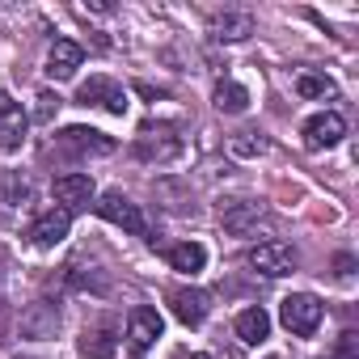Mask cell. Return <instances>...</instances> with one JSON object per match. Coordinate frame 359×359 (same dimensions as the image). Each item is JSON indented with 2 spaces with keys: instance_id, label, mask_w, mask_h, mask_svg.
<instances>
[{
  "instance_id": "5bb4252c",
  "label": "cell",
  "mask_w": 359,
  "mask_h": 359,
  "mask_svg": "<svg viewBox=\"0 0 359 359\" xmlns=\"http://www.w3.org/2000/svg\"><path fill=\"white\" fill-rule=\"evenodd\" d=\"M169 266L173 271H182V275H199L203 266H208V250L199 245V241H182V245H169Z\"/></svg>"
},
{
  "instance_id": "52a82bcc",
  "label": "cell",
  "mask_w": 359,
  "mask_h": 359,
  "mask_svg": "<svg viewBox=\"0 0 359 359\" xmlns=\"http://www.w3.org/2000/svg\"><path fill=\"white\" fill-rule=\"evenodd\" d=\"M342 135H346V123H342V114H334V110L313 114V118L304 123V148H309V152H325V148H334Z\"/></svg>"
},
{
  "instance_id": "3957f363",
  "label": "cell",
  "mask_w": 359,
  "mask_h": 359,
  "mask_svg": "<svg viewBox=\"0 0 359 359\" xmlns=\"http://www.w3.org/2000/svg\"><path fill=\"white\" fill-rule=\"evenodd\" d=\"M93 208H97V216H102V220H110V224H118V229H127V233H135V237H140V233H148L144 212H140L123 191H106Z\"/></svg>"
},
{
  "instance_id": "e0dca14e",
  "label": "cell",
  "mask_w": 359,
  "mask_h": 359,
  "mask_svg": "<svg viewBox=\"0 0 359 359\" xmlns=\"http://www.w3.org/2000/svg\"><path fill=\"white\" fill-rule=\"evenodd\" d=\"M22 140H26V114H22V106H5L0 110V148L13 152V148H22Z\"/></svg>"
},
{
  "instance_id": "9c48e42d",
  "label": "cell",
  "mask_w": 359,
  "mask_h": 359,
  "mask_svg": "<svg viewBox=\"0 0 359 359\" xmlns=\"http://www.w3.org/2000/svg\"><path fill=\"white\" fill-rule=\"evenodd\" d=\"M161 313L156 309H148V304H135L131 309V317H127V338H131V351L140 355V351H148L156 338H161Z\"/></svg>"
},
{
  "instance_id": "8fae6325",
  "label": "cell",
  "mask_w": 359,
  "mask_h": 359,
  "mask_svg": "<svg viewBox=\"0 0 359 359\" xmlns=\"http://www.w3.org/2000/svg\"><path fill=\"white\" fill-rule=\"evenodd\" d=\"M68 229H72V216H68L64 208H51V212H43V216L34 220L30 241H34L39 250H51V245H60V241L68 237Z\"/></svg>"
},
{
  "instance_id": "ffe728a7",
  "label": "cell",
  "mask_w": 359,
  "mask_h": 359,
  "mask_svg": "<svg viewBox=\"0 0 359 359\" xmlns=\"http://www.w3.org/2000/svg\"><path fill=\"white\" fill-rule=\"evenodd\" d=\"M258 216H262V208H258V203H233L220 220H224V229H229V233H237V237H241V233H250V229L258 224Z\"/></svg>"
},
{
  "instance_id": "4fadbf2b",
  "label": "cell",
  "mask_w": 359,
  "mask_h": 359,
  "mask_svg": "<svg viewBox=\"0 0 359 359\" xmlns=\"http://www.w3.org/2000/svg\"><path fill=\"white\" fill-rule=\"evenodd\" d=\"M237 338L245 342V346H258V342H266L271 338V317H266V309H241L237 313Z\"/></svg>"
},
{
  "instance_id": "277c9868",
  "label": "cell",
  "mask_w": 359,
  "mask_h": 359,
  "mask_svg": "<svg viewBox=\"0 0 359 359\" xmlns=\"http://www.w3.org/2000/svg\"><path fill=\"white\" fill-rule=\"evenodd\" d=\"M76 102H81V106H102V110H110V114H123V110H127V89L114 85L110 76H93V81L81 85Z\"/></svg>"
},
{
  "instance_id": "ac0fdd59",
  "label": "cell",
  "mask_w": 359,
  "mask_h": 359,
  "mask_svg": "<svg viewBox=\"0 0 359 359\" xmlns=\"http://www.w3.org/2000/svg\"><path fill=\"white\" fill-rule=\"evenodd\" d=\"M60 140H64L68 148H76V152H110V148H114V140H106L102 131H89V127H68Z\"/></svg>"
},
{
  "instance_id": "d4e9b609",
  "label": "cell",
  "mask_w": 359,
  "mask_h": 359,
  "mask_svg": "<svg viewBox=\"0 0 359 359\" xmlns=\"http://www.w3.org/2000/svg\"><path fill=\"white\" fill-rule=\"evenodd\" d=\"M271 359H279V355H271Z\"/></svg>"
},
{
  "instance_id": "5b68a950",
  "label": "cell",
  "mask_w": 359,
  "mask_h": 359,
  "mask_svg": "<svg viewBox=\"0 0 359 359\" xmlns=\"http://www.w3.org/2000/svg\"><path fill=\"white\" fill-rule=\"evenodd\" d=\"M55 199L72 216V212H81V208H89L97 199V187H93L89 173H64V177H55Z\"/></svg>"
},
{
  "instance_id": "8992f818",
  "label": "cell",
  "mask_w": 359,
  "mask_h": 359,
  "mask_svg": "<svg viewBox=\"0 0 359 359\" xmlns=\"http://www.w3.org/2000/svg\"><path fill=\"white\" fill-rule=\"evenodd\" d=\"M169 309H173V317L182 325H203L208 313H212V296L199 292V287H173L169 292Z\"/></svg>"
},
{
  "instance_id": "2e32d148",
  "label": "cell",
  "mask_w": 359,
  "mask_h": 359,
  "mask_svg": "<svg viewBox=\"0 0 359 359\" xmlns=\"http://www.w3.org/2000/svg\"><path fill=\"white\" fill-rule=\"evenodd\" d=\"M76 351H81V359H114L118 338H114V330H85Z\"/></svg>"
},
{
  "instance_id": "6da1fadb",
  "label": "cell",
  "mask_w": 359,
  "mask_h": 359,
  "mask_svg": "<svg viewBox=\"0 0 359 359\" xmlns=\"http://www.w3.org/2000/svg\"><path fill=\"white\" fill-rule=\"evenodd\" d=\"M321 317H325V309H321V300H317L313 292H292V296H283V304H279V321H283L296 338H313L317 325H321Z\"/></svg>"
},
{
  "instance_id": "9a60e30c",
  "label": "cell",
  "mask_w": 359,
  "mask_h": 359,
  "mask_svg": "<svg viewBox=\"0 0 359 359\" xmlns=\"http://www.w3.org/2000/svg\"><path fill=\"white\" fill-rule=\"evenodd\" d=\"M212 34L220 43H241L254 34V18L250 13H220V18H212Z\"/></svg>"
},
{
  "instance_id": "7c38bea8",
  "label": "cell",
  "mask_w": 359,
  "mask_h": 359,
  "mask_svg": "<svg viewBox=\"0 0 359 359\" xmlns=\"http://www.w3.org/2000/svg\"><path fill=\"white\" fill-rule=\"evenodd\" d=\"M55 330H60V309L51 300H34L22 313V334L26 338H55Z\"/></svg>"
},
{
  "instance_id": "7a4b0ae2",
  "label": "cell",
  "mask_w": 359,
  "mask_h": 359,
  "mask_svg": "<svg viewBox=\"0 0 359 359\" xmlns=\"http://www.w3.org/2000/svg\"><path fill=\"white\" fill-rule=\"evenodd\" d=\"M245 262H250L258 275H266V279H283V275L296 271V250H292L287 241H262V245H254V250L245 254Z\"/></svg>"
},
{
  "instance_id": "d6986e66",
  "label": "cell",
  "mask_w": 359,
  "mask_h": 359,
  "mask_svg": "<svg viewBox=\"0 0 359 359\" xmlns=\"http://www.w3.org/2000/svg\"><path fill=\"white\" fill-rule=\"evenodd\" d=\"M296 93H300V97H334V93H338V85H334L325 72L304 68V72L296 76Z\"/></svg>"
},
{
  "instance_id": "603a6c76",
  "label": "cell",
  "mask_w": 359,
  "mask_h": 359,
  "mask_svg": "<svg viewBox=\"0 0 359 359\" xmlns=\"http://www.w3.org/2000/svg\"><path fill=\"white\" fill-rule=\"evenodd\" d=\"M5 106H13V97H9L5 89H0V110H5Z\"/></svg>"
},
{
  "instance_id": "44dd1931",
  "label": "cell",
  "mask_w": 359,
  "mask_h": 359,
  "mask_svg": "<svg viewBox=\"0 0 359 359\" xmlns=\"http://www.w3.org/2000/svg\"><path fill=\"white\" fill-rule=\"evenodd\" d=\"M216 106H220L224 114H241V110L250 106V93H245L241 85H233V81H220V85H216Z\"/></svg>"
},
{
  "instance_id": "ba28073f",
  "label": "cell",
  "mask_w": 359,
  "mask_h": 359,
  "mask_svg": "<svg viewBox=\"0 0 359 359\" xmlns=\"http://www.w3.org/2000/svg\"><path fill=\"white\" fill-rule=\"evenodd\" d=\"M182 140L173 135V127H144L140 140H135V156L140 161H173Z\"/></svg>"
},
{
  "instance_id": "cb8c5ba5",
  "label": "cell",
  "mask_w": 359,
  "mask_h": 359,
  "mask_svg": "<svg viewBox=\"0 0 359 359\" xmlns=\"http://www.w3.org/2000/svg\"><path fill=\"white\" fill-rule=\"evenodd\" d=\"M173 359H208V355H173Z\"/></svg>"
},
{
  "instance_id": "30bf717a",
  "label": "cell",
  "mask_w": 359,
  "mask_h": 359,
  "mask_svg": "<svg viewBox=\"0 0 359 359\" xmlns=\"http://www.w3.org/2000/svg\"><path fill=\"white\" fill-rule=\"evenodd\" d=\"M81 64H85V47H81V43H72V39H55V43H51L47 76L68 81V76H76V68H81Z\"/></svg>"
},
{
  "instance_id": "7402d4cb",
  "label": "cell",
  "mask_w": 359,
  "mask_h": 359,
  "mask_svg": "<svg viewBox=\"0 0 359 359\" xmlns=\"http://www.w3.org/2000/svg\"><path fill=\"white\" fill-rule=\"evenodd\" d=\"M233 152L237 156H258V152H266V140H254V131H241V135H233Z\"/></svg>"
},
{
  "instance_id": "484cf974",
  "label": "cell",
  "mask_w": 359,
  "mask_h": 359,
  "mask_svg": "<svg viewBox=\"0 0 359 359\" xmlns=\"http://www.w3.org/2000/svg\"><path fill=\"white\" fill-rule=\"evenodd\" d=\"M229 359H233V355H229Z\"/></svg>"
}]
</instances>
